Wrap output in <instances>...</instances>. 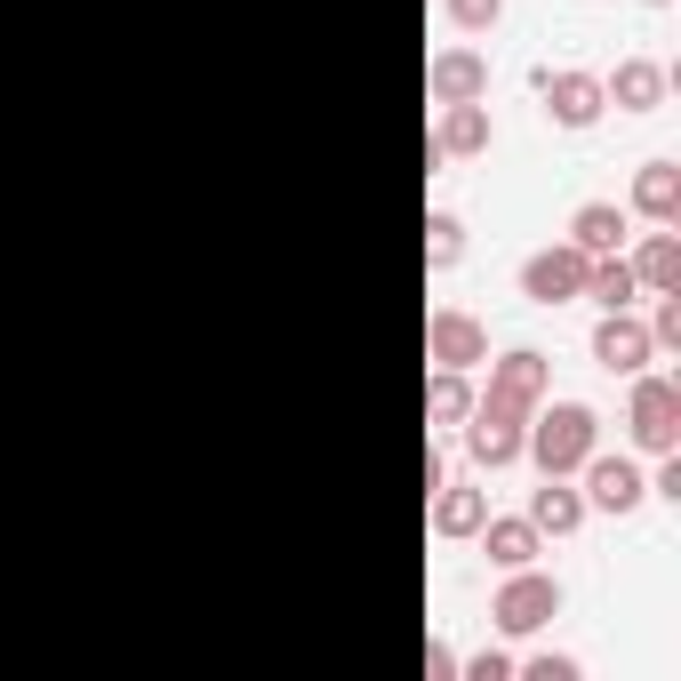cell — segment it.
<instances>
[{"label": "cell", "mask_w": 681, "mask_h": 681, "mask_svg": "<svg viewBox=\"0 0 681 681\" xmlns=\"http://www.w3.org/2000/svg\"><path fill=\"white\" fill-rule=\"evenodd\" d=\"M586 441H594V417H586V409H554L545 433H537V457H545V465H577V457H586Z\"/></svg>", "instance_id": "6da1fadb"}, {"label": "cell", "mask_w": 681, "mask_h": 681, "mask_svg": "<svg viewBox=\"0 0 681 681\" xmlns=\"http://www.w3.org/2000/svg\"><path fill=\"white\" fill-rule=\"evenodd\" d=\"M633 433H641V450H673V385H641L633 393Z\"/></svg>", "instance_id": "7a4b0ae2"}, {"label": "cell", "mask_w": 681, "mask_h": 681, "mask_svg": "<svg viewBox=\"0 0 681 681\" xmlns=\"http://www.w3.org/2000/svg\"><path fill=\"white\" fill-rule=\"evenodd\" d=\"M594 497L609 505V514H633V505H641V473H633L626 457H601V465H594Z\"/></svg>", "instance_id": "3957f363"}, {"label": "cell", "mask_w": 681, "mask_h": 681, "mask_svg": "<svg viewBox=\"0 0 681 681\" xmlns=\"http://www.w3.org/2000/svg\"><path fill=\"white\" fill-rule=\"evenodd\" d=\"M594 345H601V361H609V369H641V353H650V337H641L633 321H609V329L594 337Z\"/></svg>", "instance_id": "277c9868"}, {"label": "cell", "mask_w": 681, "mask_h": 681, "mask_svg": "<svg viewBox=\"0 0 681 681\" xmlns=\"http://www.w3.org/2000/svg\"><path fill=\"white\" fill-rule=\"evenodd\" d=\"M569 289H577V257H537V265H529V297L554 305V297H569Z\"/></svg>", "instance_id": "5b68a950"}, {"label": "cell", "mask_w": 681, "mask_h": 681, "mask_svg": "<svg viewBox=\"0 0 681 681\" xmlns=\"http://www.w3.org/2000/svg\"><path fill=\"white\" fill-rule=\"evenodd\" d=\"M545 609H554V586H514V594H505V626H545Z\"/></svg>", "instance_id": "8992f818"}, {"label": "cell", "mask_w": 681, "mask_h": 681, "mask_svg": "<svg viewBox=\"0 0 681 681\" xmlns=\"http://www.w3.org/2000/svg\"><path fill=\"white\" fill-rule=\"evenodd\" d=\"M673 193H681V185H673V168L658 161L650 177H641V209H650V217H673Z\"/></svg>", "instance_id": "52a82bcc"}, {"label": "cell", "mask_w": 681, "mask_h": 681, "mask_svg": "<svg viewBox=\"0 0 681 681\" xmlns=\"http://www.w3.org/2000/svg\"><path fill=\"white\" fill-rule=\"evenodd\" d=\"M594 81H554V105H561V121H594Z\"/></svg>", "instance_id": "ba28073f"}, {"label": "cell", "mask_w": 681, "mask_h": 681, "mask_svg": "<svg viewBox=\"0 0 681 681\" xmlns=\"http://www.w3.org/2000/svg\"><path fill=\"white\" fill-rule=\"evenodd\" d=\"M641 272H650L658 289H673V272H681V257H673V241H665V233H658L650 249H641Z\"/></svg>", "instance_id": "9c48e42d"}, {"label": "cell", "mask_w": 681, "mask_h": 681, "mask_svg": "<svg viewBox=\"0 0 681 681\" xmlns=\"http://www.w3.org/2000/svg\"><path fill=\"white\" fill-rule=\"evenodd\" d=\"M618 96H626V105H650V96H658V64H626V73H618Z\"/></svg>", "instance_id": "30bf717a"}, {"label": "cell", "mask_w": 681, "mask_h": 681, "mask_svg": "<svg viewBox=\"0 0 681 681\" xmlns=\"http://www.w3.org/2000/svg\"><path fill=\"white\" fill-rule=\"evenodd\" d=\"M577 241H586V249H609V241H618V217H609V209H586V217H577Z\"/></svg>", "instance_id": "8fae6325"}, {"label": "cell", "mask_w": 681, "mask_h": 681, "mask_svg": "<svg viewBox=\"0 0 681 681\" xmlns=\"http://www.w3.org/2000/svg\"><path fill=\"white\" fill-rule=\"evenodd\" d=\"M594 289H601V305H626V297H633V265H601Z\"/></svg>", "instance_id": "7c38bea8"}, {"label": "cell", "mask_w": 681, "mask_h": 681, "mask_svg": "<svg viewBox=\"0 0 681 681\" xmlns=\"http://www.w3.org/2000/svg\"><path fill=\"white\" fill-rule=\"evenodd\" d=\"M537 522H545V529H569V522H577V497H569V489H545V497H537Z\"/></svg>", "instance_id": "4fadbf2b"}, {"label": "cell", "mask_w": 681, "mask_h": 681, "mask_svg": "<svg viewBox=\"0 0 681 681\" xmlns=\"http://www.w3.org/2000/svg\"><path fill=\"white\" fill-rule=\"evenodd\" d=\"M489 554H497V561H529V529H522V522L489 529Z\"/></svg>", "instance_id": "5bb4252c"}]
</instances>
